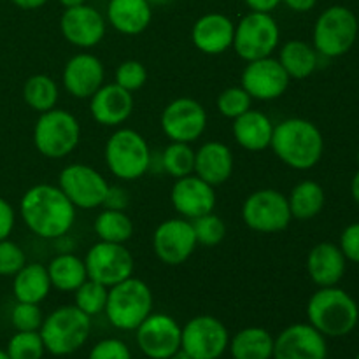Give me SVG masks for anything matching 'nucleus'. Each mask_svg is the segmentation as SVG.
Returning a JSON list of instances; mask_svg holds the SVG:
<instances>
[{"label":"nucleus","instance_id":"f257e3e1","mask_svg":"<svg viewBox=\"0 0 359 359\" xmlns=\"http://www.w3.org/2000/svg\"><path fill=\"white\" fill-rule=\"evenodd\" d=\"M77 209L58 186L41 182L23 193L20 216L28 230L39 238L58 241L69 235L76 223Z\"/></svg>","mask_w":359,"mask_h":359},{"label":"nucleus","instance_id":"f03ea898","mask_svg":"<svg viewBox=\"0 0 359 359\" xmlns=\"http://www.w3.org/2000/svg\"><path fill=\"white\" fill-rule=\"evenodd\" d=\"M270 149L286 167L300 172L311 170L325 154V137L309 119L287 118L273 128Z\"/></svg>","mask_w":359,"mask_h":359},{"label":"nucleus","instance_id":"7ed1b4c3","mask_svg":"<svg viewBox=\"0 0 359 359\" xmlns=\"http://www.w3.org/2000/svg\"><path fill=\"white\" fill-rule=\"evenodd\" d=\"M307 319L326 339H340L356 330L359 307L342 287H319L307 302Z\"/></svg>","mask_w":359,"mask_h":359},{"label":"nucleus","instance_id":"20e7f679","mask_svg":"<svg viewBox=\"0 0 359 359\" xmlns=\"http://www.w3.org/2000/svg\"><path fill=\"white\" fill-rule=\"evenodd\" d=\"M46 353L56 358L76 354L88 342L91 333V318L76 305H62L44 316L41 330Z\"/></svg>","mask_w":359,"mask_h":359},{"label":"nucleus","instance_id":"39448f33","mask_svg":"<svg viewBox=\"0 0 359 359\" xmlns=\"http://www.w3.org/2000/svg\"><path fill=\"white\" fill-rule=\"evenodd\" d=\"M104 160L116 179L132 182L149 172L153 156L142 133L133 128H118L105 142Z\"/></svg>","mask_w":359,"mask_h":359},{"label":"nucleus","instance_id":"423d86ee","mask_svg":"<svg viewBox=\"0 0 359 359\" xmlns=\"http://www.w3.org/2000/svg\"><path fill=\"white\" fill-rule=\"evenodd\" d=\"M154 297L142 279L130 277L109 287L107 305L104 314L116 330L135 332L140 323L153 312Z\"/></svg>","mask_w":359,"mask_h":359},{"label":"nucleus","instance_id":"0eeeda50","mask_svg":"<svg viewBox=\"0 0 359 359\" xmlns=\"http://www.w3.org/2000/svg\"><path fill=\"white\" fill-rule=\"evenodd\" d=\"M81 142V123L65 109H51L39 114L34 126V146L44 158L62 160L72 154Z\"/></svg>","mask_w":359,"mask_h":359},{"label":"nucleus","instance_id":"6e6552de","mask_svg":"<svg viewBox=\"0 0 359 359\" xmlns=\"http://www.w3.org/2000/svg\"><path fill=\"white\" fill-rule=\"evenodd\" d=\"M358 18L349 7L332 6L323 11L312 30V46L319 56L340 58L353 49L358 39Z\"/></svg>","mask_w":359,"mask_h":359},{"label":"nucleus","instance_id":"1a4fd4ad","mask_svg":"<svg viewBox=\"0 0 359 359\" xmlns=\"http://www.w3.org/2000/svg\"><path fill=\"white\" fill-rule=\"evenodd\" d=\"M280 44V28L272 13H256L251 11L241 18L235 25L233 46L244 62L273 56Z\"/></svg>","mask_w":359,"mask_h":359},{"label":"nucleus","instance_id":"9d476101","mask_svg":"<svg viewBox=\"0 0 359 359\" xmlns=\"http://www.w3.org/2000/svg\"><path fill=\"white\" fill-rule=\"evenodd\" d=\"M245 226L258 233H279L291 224V210L287 195L273 188L252 191L244 200L241 209Z\"/></svg>","mask_w":359,"mask_h":359},{"label":"nucleus","instance_id":"9b49d317","mask_svg":"<svg viewBox=\"0 0 359 359\" xmlns=\"http://www.w3.org/2000/svg\"><path fill=\"white\" fill-rule=\"evenodd\" d=\"M58 188L76 209L93 210L104 207L111 184L91 165L70 163L60 170Z\"/></svg>","mask_w":359,"mask_h":359},{"label":"nucleus","instance_id":"f8f14e48","mask_svg":"<svg viewBox=\"0 0 359 359\" xmlns=\"http://www.w3.org/2000/svg\"><path fill=\"white\" fill-rule=\"evenodd\" d=\"M230 344V332L214 316H195L181 330V349L191 359H219Z\"/></svg>","mask_w":359,"mask_h":359},{"label":"nucleus","instance_id":"ddd939ff","mask_svg":"<svg viewBox=\"0 0 359 359\" xmlns=\"http://www.w3.org/2000/svg\"><path fill=\"white\" fill-rule=\"evenodd\" d=\"M83 259L88 279L97 280L107 287L130 279L135 270V259L125 244L98 241L88 249Z\"/></svg>","mask_w":359,"mask_h":359},{"label":"nucleus","instance_id":"4468645a","mask_svg":"<svg viewBox=\"0 0 359 359\" xmlns=\"http://www.w3.org/2000/svg\"><path fill=\"white\" fill-rule=\"evenodd\" d=\"M205 107L191 97L174 98L165 105L161 112L160 125L165 137L172 142L193 144L205 133L207 130Z\"/></svg>","mask_w":359,"mask_h":359},{"label":"nucleus","instance_id":"2eb2a0df","mask_svg":"<svg viewBox=\"0 0 359 359\" xmlns=\"http://www.w3.org/2000/svg\"><path fill=\"white\" fill-rule=\"evenodd\" d=\"M177 319L163 312H151L135 330L137 347L147 359H170L181 349Z\"/></svg>","mask_w":359,"mask_h":359},{"label":"nucleus","instance_id":"dca6fc26","mask_svg":"<svg viewBox=\"0 0 359 359\" xmlns=\"http://www.w3.org/2000/svg\"><path fill=\"white\" fill-rule=\"evenodd\" d=\"M196 242L191 221L172 217L156 226L153 233V251L167 266H179L188 262L195 252Z\"/></svg>","mask_w":359,"mask_h":359},{"label":"nucleus","instance_id":"f3484780","mask_svg":"<svg viewBox=\"0 0 359 359\" xmlns=\"http://www.w3.org/2000/svg\"><path fill=\"white\" fill-rule=\"evenodd\" d=\"M291 84V77L273 56L248 62L241 74V86L252 100L272 102L283 97Z\"/></svg>","mask_w":359,"mask_h":359},{"label":"nucleus","instance_id":"a211bd4d","mask_svg":"<svg viewBox=\"0 0 359 359\" xmlns=\"http://www.w3.org/2000/svg\"><path fill=\"white\" fill-rule=\"evenodd\" d=\"M60 32L69 44L79 49H91L104 41L107 20L98 9L83 4L63 11Z\"/></svg>","mask_w":359,"mask_h":359},{"label":"nucleus","instance_id":"6ab92c4d","mask_svg":"<svg viewBox=\"0 0 359 359\" xmlns=\"http://www.w3.org/2000/svg\"><path fill=\"white\" fill-rule=\"evenodd\" d=\"M328 342L309 323H294L273 337L272 359H326Z\"/></svg>","mask_w":359,"mask_h":359},{"label":"nucleus","instance_id":"aec40b11","mask_svg":"<svg viewBox=\"0 0 359 359\" xmlns=\"http://www.w3.org/2000/svg\"><path fill=\"white\" fill-rule=\"evenodd\" d=\"M216 188L191 174L175 179L170 189V203L179 217L193 221L216 209Z\"/></svg>","mask_w":359,"mask_h":359},{"label":"nucleus","instance_id":"412c9836","mask_svg":"<svg viewBox=\"0 0 359 359\" xmlns=\"http://www.w3.org/2000/svg\"><path fill=\"white\" fill-rule=\"evenodd\" d=\"M62 83L70 97L90 100L105 84L104 63L91 53H77L63 67Z\"/></svg>","mask_w":359,"mask_h":359},{"label":"nucleus","instance_id":"4be33fe9","mask_svg":"<svg viewBox=\"0 0 359 359\" xmlns=\"http://www.w3.org/2000/svg\"><path fill=\"white\" fill-rule=\"evenodd\" d=\"M133 93L116 83H107L90 98V112L95 123L107 128H118L132 116Z\"/></svg>","mask_w":359,"mask_h":359},{"label":"nucleus","instance_id":"5701e85b","mask_svg":"<svg viewBox=\"0 0 359 359\" xmlns=\"http://www.w3.org/2000/svg\"><path fill=\"white\" fill-rule=\"evenodd\" d=\"M235 23L221 13H207L195 21L191 28V42L200 53L217 56L233 46Z\"/></svg>","mask_w":359,"mask_h":359},{"label":"nucleus","instance_id":"b1692460","mask_svg":"<svg viewBox=\"0 0 359 359\" xmlns=\"http://www.w3.org/2000/svg\"><path fill=\"white\" fill-rule=\"evenodd\" d=\"M233 170L235 156L228 144L209 140L195 149V175L214 188L224 184L233 175Z\"/></svg>","mask_w":359,"mask_h":359},{"label":"nucleus","instance_id":"393cba45","mask_svg":"<svg viewBox=\"0 0 359 359\" xmlns=\"http://www.w3.org/2000/svg\"><path fill=\"white\" fill-rule=\"evenodd\" d=\"M347 259L340 251L339 244L333 242H319L309 251L307 273L318 287L339 286L346 276Z\"/></svg>","mask_w":359,"mask_h":359},{"label":"nucleus","instance_id":"a878e982","mask_svg":"<svg viewBox=\"0 0 359 359\" xmlns=\"http://www.w3.org/2000/svg\"><path fill=\"white\" fill-rule=\"evenodd\" d=\"M273 125L272 119L258 109H249L242 116L233 119L231 125V132H233L235 142L245 151L251 153H259L270 147L273 135Z\"/></svg>","mask_w":359,"mask_h":359},{"label":"nucleus","instance_id":"bb28decb","mask_svg":"<svg viewBox=\"0 0 359 359\" xmlns=\"http://www.w3.org/2000/svg\"><path fill=\"white\" fill-rule=\"evenodd\" d=\"M107 23L123 35H139L151 25L153 6L147 0H109Z\"/></svg>","mask_w":359,"mask_h":359},{"label":"nucleus","instance_id":"cd10ccee","mask_svg":"<svg viewBox=\"0 0 359 359\" xmlns=\"http://www.w3.org/2000/svg\"><path fill=\"white\" fill-rule=\"evenodd\" d=\"M51 290L48 269L41 263H25L23 269L13 277V294L16 302L41 305Z\"/></svg>","mask_w":359,"mask_h":359},{"label":"nucleus","instance_id":"c85d7f7f","mask_svg":"<svg viewBox=\"0 0 359 359\" xmlns=\"http://www.w3.org/2000/svg\"><path fill=\"white\" fill-rule=\"evenodd\" d=\"M228 353L231 359H272L273 335L262 326H248L230 337Z\"/></svg>","mask_w":359,"mask_h":359},{"label":"nucleus","instance_id":"c756f323","mask_svg":"<svg viewBox=\"0 0 359 359\" xmlns=\"http://www.w3.org/2000/svg\"><path fill=\"white\" fill-rule=\"evenodd\" d=\"M277 60L291 79H307L319 67V53L314 46L300 39L284 42Z\"/></svg>","mask_w":359,"mask_h":359},{"label":"nucleus","instance_id":"7c9ffc66","mask_svg":"<svg viewBox=\"0 0 359 359\" xmlns=\"http://www.w3.org/2000/svg\"><path fill=\"white\" fill-rule=\"evenodd\" d=\"M53 290L60 293H74L88 279L84 259L74 252H60L46 265Z\"/></svg>","mask_w":359,"mask_h":359},{"label":"nucleus","instance_id":"2f4dec72","mask_svg":"<svg viewBox=\"0 0 359 359\" xmlns=\"http://www.w3.org/2000/svg\"><path fill=\"white\" fill-rule=\"evenodd\" d=\"M287 203L293 219L311 221L323 212L326 203V193L323 186L316 181H300L293 186L287 195Z\"/></svg>","mask_w":359,"mask_h":359},{"label":"nucleus","instance_id":"473e14b6","mask_svg":"<svg viewBox=\"0 0 359 359\" xmlns=\"http://www.w3.org/2000/svg\"><path fill=\"white\" fill-rule=\"evenodd\" d=\"M93 230L98 241L112 242V244H126L133 237L135 226H133L132 217L125 210L104 207V210H100L98 216L95 217Z\"/></svg>","mask_w":359,"mask_h":359},{"label":"nucleus","instance_id":"72a5a7b5","mask_svg":"<svg viewBox=\"0 0 359 359\" xmlns=\"http://www.w3.org/2000/svg\"><path fill=\"white\" fill-rule=\"evenodd\" d=\"M60 98V88L48 74H34L23 84V100L37 114L56 107Z\"/></svg>","mask_w":359,"mask_h":359},{"label":"nucleus","instance_id":"f704fd0d","mask_svg":"<svg viewBox=\"0 0 359 359\" xmlns=\"http://www.w3.org/2000/svg\"><path fill=\"white\" fill-rule=\"evenodd\" d=\"M161 168L172 179L195 174V149L191 144L172 142L161 153Z\"/></svg>","mask_w":359,"mask_h":359},{"label":"nucleus","instance_id":"c9c22d12","mask_svg":"<svg viewBox=\"0 0 359 359\" xmlns=\"http://www.w3.org/2000/svg\"><path fill=\"white\" fill-rule=\"evenodd\" d=\"M109 298V287L104 284L97 283V280L86 279L76 291H74V305L90 316L91 319L95 316L104 314L105 305H107Z\"/></svg>","mask_w":359,"mask_h":359},{"label":"nucleus","instance_id":"e433bc0d","mask_svg":"<svg viewBox=\"0 0 359 359\" xmlns=\"http://www.w3.org/2000/svg\"><path fill=\"white\" fill-rule=\"evenodd\" d=\"M6 353L11 359H42L46 347L39 332H16L7 342Z\"/></svg>","mask_w":359,"mask_h":359},{"label":"nucleus","instance_id":"4c0bfd02","mask_svg":"<svg viewBox=\"0 0 359 359\" xmlns=\"http://www.w3.org/2000/svg\"><path fill=\"white\" fill-rule=\"evenodd\" d=\"M193 231L198 245H205V248H216L226 237V224L221 219L217 214L209 212L205 216H200L191 221Z\"/></svg>","mask_w":359,"mask_h":359},{"label":"nucleus","instance_id":"58836bf2","mask_svg":"<svg viewBox=\"0 0 359 359\" xmlns=\"http://www.w3.org/2000/svg\"><path fill=\"white\" fill-rule=\"evenodd\" d=\"M216 107L221 116L233 121L252 107V98L242 86H230L217 95Z\"/></svg>","mask_w":359,"mask_h":359},{"label":"nucleus","instance_id":"ea45409f","mask_svg":"<svg viewBox=\"0 0 359 359\" xmlns=\"http://www.w3.org/2000/svg\"><path fill=\"white\" fill-rule=\"evenodd\" d=\"M114 83L125 88L130 93H135L147 83V69L139 60H126L116 67Z\"/></svg>","mask_w":359,"mask_h":359},{"label":"nucleus","instance_id":"a19ab883","mask_svg":"<svg viewBox=\"0 0 359 359\" xmlns=\"http://www.w3.org/2000/svg\"><path fill=\"white\" fill-rule=\"evenodd\" d=\"M44 321V312L39 304L16 302L11 311V325L16 332H39Z\"/></svg>","mask_w":359,"mask_h":359},{"label":"nucleus","instance_id":"79ce46f5","mask_svg":"<svg viewBox=\"0 0 359 359\" xmlns=\"http://www.w3.org/2000/svg\"><path fill=\"white\" fill-rule=\"evenodd\" d=\"M27 263L23 248L11 238L0 241V277H14Z\"/></svg>","mask_w":359,"mask_h":359},{"label":"nucleus","instance_id":"37998d69","mask_svg":"<svg viewBox=\"0 0 359 359\" xmlns=\"http://www.w3.org/2000/svg\"><path fill=\"white\" fill-rule=\"evenodd\" d=\"M88 359H132V351L119 339H102L91 347Z\"/></svg>","mask_w":359,"mask_h":359},{"label":"nucleus","instance_id":"c03bdc74","mask_svg":"<svg viewBox=\"0 0 359 359\" xmlns=\"http://www.w3.org/2000/svg\"><path fill=\"white\" fill-rule=\"evenodd\" d=\"M340 251L344 252L347 262L358 263L359 265V221L351 223L344 228L339 242Z\"/></svg>","mask_w":359,"mask_h":359},{"label":"nucleus","instance_id":"a18cd8bd","mask_svg":"<svg viewBox=\"0 0 359 359\" xmlns=\"http://www.w3.org/2000/svg\"><path fill=\"white\" fill-rule=\"evenodd\" d=\"M14 226H16V210L6 198L0 196V241L9 238Z\"/></svg>","mask_w":359,"mask_h":359},{"label":"nucleus","instance_id":"49530a36","mask_svg":"<svg viewBox=\"0 0 359 359\" xmlns=\"http://www.w3.org/2000/svg\"><path fill=\"white\" fill-rule=\"evenodd\" d=\"M128 193L126 189L119 188V186H111L107 193V198H105L104 207L107 209H118V210H125L128 207Z\"/></svg>","mask_w":359,"mask_h":359},{"label":"nucleus","instance_id":"de8ad7c7","mask_svg":"<svg viewBox=\"0 0 359 359\" xmlns=\"http://www.w3.org/2000/svg\"><path fill=\"white\" fill-rule=\"evenodd\" d=\"M245 6L256 13H272L283 0H244Z\"/></svg>","mask_w":359,"mask_h":359},{"label":"nucleus","instance_id":"09e8293b","mask_svg":"<svg viewBox=\"0 0 359 359\" xmlns=\"http://www.w3.org/2000/svg\"><path fill=\"white\" fill-rule=\"evenodd\" d=\"M283 2L294 13H309L314 9L318 0H283Z\"/></svg>","mask_w":359,"mask_h":359},{"label":"nucleus","instance_id":"8fccbe9b","mask_svg":"<svg viewBox=\"0 0 359 359\" xmlns=\"http://www.w3.org/2000/svg\"><path fill=\"white\" fill-rule=\"evenodd\" d=\"M16 7L25 11H35L39 7H42L44 4H48V0H11Z\"/></svg>","mask_w":359,"mask_h":359},{"label":"nucleus","instance_id":"3c124183","mask_svg":"<svg viewBox=\"0 0 359 359\" xmlns=\"http://www.w3.org/2000/svg\"><path fill=\"white\" fill-rule=\"evenodd\" d=\"M351 195H353L354 202L359 205V170L354 174L353 181H351Z\"/></svg>","mask_w":359,"mask_h":359},{"label":"nucleus","instance_id":"603ef678","mask_svg":"<svg viewBox=\"0 0 359 359\" xmlns=\"http://www.w3.org/2000/svg\"><path fill=\"white\" fill-rule=\"evenodd\" d=\"M60 4H62L65 9H69V7H76V6H83V4H86V0H58Z\"/></svg>","mask_w":359,"mask_h":359},{"label":"nucleus","instance_id":"864d4df0","mask_svg":"<svg viewBox=\"0 0 359 359\" xmlns=\"http://www.w3.org/2000/svg\"><path fill=\"white\" fill-rule=\"evenodd\" d=\"M170 359H191V358H189V356H188V354H186V353H184V351H182V349H179V351H177V353H175V354H174V356H172Z\"/></svg>","mask_w":359,"mask_h":359},{"label":"nucleus","instance_id":"5fc2aeb1","mask_svg":"<svg viewBox=\"0 0 359 359\" xmlns=\"http://www.w3.org/2000/svg\"><path fill=\"white\" fill-rule=\"evenodd\" d=\"M147 2H149L151 6H163V4H168L170 0H147Z\"/></svg>","mask_w":359,"mask_h":359},{"label":"nucleus","instance_id":"6e6d98bb","mask_svg":"<svg viewBox=\"0 0 359 359\" xmlns=\"http://www.w3.org/2000/svg\"><path fill=\"white\" fill-rule=\"evenodd\" d=\"M0 359H11L9 354L6 353V349H0Z\"/></svg>","mask_w":359,"mask_h":359},{"label":"nucleus","instance_id":"4d7b16f0","mask_svg":"<svg viewBox=\"0 0 359 359\" xmlns=\"http://www.w3.org/2000/svg\"><path fill=\"white\" fill-rule=\"evenodd\" d=\"M354 359H359V353H358V354H356V358H354Z\"/></svg>","mask_w":359,"mask_h":359},{"label":"nucleus","instance_id":"13d9d810","mask_svg":"<svg viewBox=\"0 0 359 359\" xmlns=\"http://www.w3.org/2000/svg\"><path fill=\"white\" fill-rule=\"evenodd\" d=\"M358 161H359V154H358Z\"/></svg>","mask_w":359,"mask_h":359}]
</instances>
